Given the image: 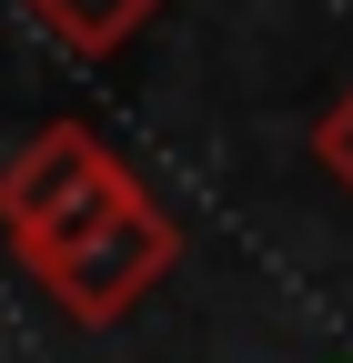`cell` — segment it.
Instances as JSON below:
<instances>
[{"label": "cell", "mask_w": 353, "mask_h": 363, "mask_svg": "<svg viewBox=\"0 0 353 363\" xmlns=\"http://www.w3.org/2000/svg\"><path fill=\"white\" fill-rule=\"evenodd\" d=\"M131 182H142V172H131L91 121H40L30 142L0 162V242H11V262L40 272L61 242L91 233Z\"/></svg>", "instance_id": "cell-1"}, {"label": "cell", "mask_w": 353, "mask_h": 363, "mask_svg": "<svg viewBox=\"0 0 353 363\" xmlns=\"http://www.w3.org/2000/svg\"><path fill=\"white\" fill-rule=\"evenodd\" d=\"M172 262H182V222H172V212L142 192V182H131V192L91 222V233L61 242L51 262L30 272V283L51 293L71 323H91V333H101V323H121V313L142 303L152 283H172Z\"/></svg>", "instance_id": "cell-2"}, {"label": "cell", "mask_w": 353, "mask_h": 363, "mask_svg": "<svg viewBox=\"0 0 353 363\" xmlns=\"http://www.w3.org/2000/svg\"><path fill=\"white\" fill-rule=\"evenodd\" d=\"M21 11L51 30L61 51H81V61H111L121 40H131V30L162 11V0H21Z\"/></svg>", "instance_id": "cell-3"}, {"label": "cell", "mask_w": 353, "mask_h": 363, "mask_svg": "<svg viewBox=\"0 0 353 363\" xmlns=\"http://www.w3.org/2000/svg\"><path fill=\"white\" fill-rule=\"evenodd\" d=\"M313 162H323V182H343L353 192V81L323 101V121H313Z\"/></svg>", "instance_id": "cell-4"}]
</instances>
